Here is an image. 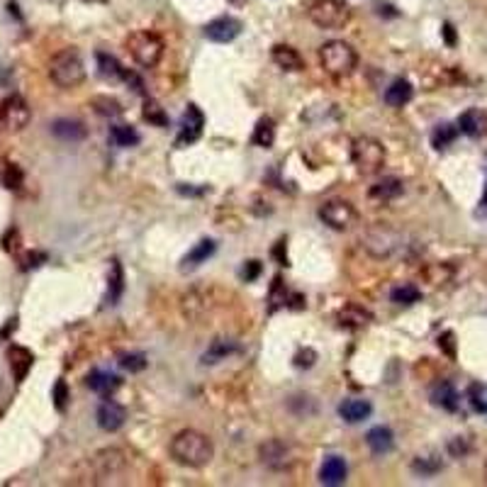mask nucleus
<instances>
[{"label": "nucleus", "mask_w": 487, "mask_h": 487, "mask_svg": "<svg viewBox=\"0 0 487 487\" xmlns=\"http://www.w3.org/2000/svg\"><path fill=\"white\" fill-rule=\"evenodd\" d=\"M215 456L212 439L195 429H183L171 439V458L186 468H205Z\"/></svg>", "instance_id": "nucleus-1"}, {"label": "nucleus", "mask_w": 487, "mask_h": 487, "mask_svg": "<svg viewBox=\"0 0 487 487\" xmlns=\"http://www.w3.org/2000/svg\"><path fill=\"white\" fill-rule=\"evenodd\" d=\"M319 64L329 76L334 78H346L356 71L358 66V54L356 49L351 47L348 42H341V39H331L319 47Z\"/></svg>", "instance_id": "nucleus-2"}, {"label": "nucleus", "mask_w": 487, "mask_h": 487, "mask_svg": "<svg viewBox=\"0 0 487 487\" xmlns=\"http://www.w3.org/2000/svg\"><path fill=\"white\" fill-rule=\"evenodd\" d=\"M49 78L59 88H76L85 81V64L83 56L76 49H61L49 61Z\"/></svg>", "instance_id": "nucleus-3"}, {"label": "nucleus", "mask_w": 487, "mask_h": 487, "mask_svg": "<svg viewBox=\"0 0 487 487\" xmlns=\"http://www.w3.org/2000/svg\"><path fill=\"white\" fill-rule=\"evenodd\" d=\"M127 51L129 56L137 61L141 68H154L161 61L164 56V39L159 37L156 32H149V30H137L127 37Z\"/></svg>", "instance_id": "nucleus-4"}, {"label": "nucleus", "mask_w": 487, "mask_h": 487, "mask_svg": "<svg viewBox=\"0 0 487 487\" xmlns=\"http://www.w3.org/2000/svg\"><path fill=\"white\" fill-rule=\"evenodd\" d=\"M385 146L380 144L373 137H358V139H353V146H351V161L356 166L358 173L363 176H375L382 171V166H385Z\"/></svg>", "instance_id": "nucleus-5"}, {"label": "nucleus", "mask_w": 487, "mask_h": 487, "mask_svg": "<svg viewBox=\"0 0 487 487\" xmlns=\"http://www.w3.org/2000/svg\"><path fill=\"white\" fill-rule=\"evenodd\" d=\"M309 20L319 30H341L351 20V5L346 0H314L309 5Z\"/></svg>", "instance_id": "nucleus-6"}, {"label": "nucleus", "mask_w": 487, "mask_h": 487, "mask_svg": "<svg viewBox=\"0 0 487 487\" xmlns=\"http://www.w3.org/2000/svg\"><path fill=\"white\" fill-rule=\"evenodd\" d=\"M259 458H261L263 466L271 468V471H290L297 461L295 449H292L288 441H283V439L263 441V444L259 446Z\"/></svg>", "instance_id": "nucleus-7"}, {"label": "nucleus", "mask_w": 487, "mask_h": 487, "mask_svg": "<svg viewBox=\"0 0 487 487\" xmlns=\"http://www.w3.org/2000/svg\"><path fill=\"white\" fill-rule=\"evenodd\" d=\"M363 249L370 256H375V259H387V256H392L400 249V234L385 225L370 227L363 234Z\"/></svg>", "instance_id": "nucleus-8"}, {"label": "nucleus", "mask_w": 487, "mask_h": 487, "mask_svg": "<svg viewBox=\"0 0 487 487\" xmlns=\"http://www.w3.org/2000/svg\"><path fill=\"white\" fill-rule=\"evenodd\" d=\"M32 110L22 95H8L0 102V127L8 132H22L30 124Z\"/></svg>", "instance_id": "nucleus-9"}, {"label": "nucleus", "mask_w": 487, "mask_h": 487, "mask_svg": "<svg viewBox=\"0 0 487 487\" xmlns=\"http://www.w3.org/2000/svg\"><path fill=\"white\" fill-rule=\"evenodd\" d=\"M319 217L324 225H329L336 232H346L356 222V210L348 200H329L319 208Z\"/></svg>", "instance_id": "nucleus-10"}, {"label": "nucleus", "mask_w": 487, "mask_h": 487, "mask_svg": "<svg viewBox=\"0 0 487 487\" xmlns=\"http://www.w3.org/2000/svg\"><path fill=\"white\" fill-rule=\"evenodd\" d=\"M242 27H244L242 20H237V17H232V15H222L205 25V37H208L210 42L227 44L242 34Z\"/></svg>", "instance_id": "nucleus-11"}, {"label": "nucleus", "mask_w": 487, "mask_h": 487, "mask_svg": "<svg viewBox=\"0 0 487 487\" xmlns=\"http://www.w3.org/2000/svg\"><path fill=\"white\" fill-rule=\"evenodd\" d=\"M127 466V454L122 449H102L97 451L93 458V468L97 473V478H110L117 475L119 471H124Z\"/></svg>", "instance_id": "nucleus-12"}, {"label": "nucleus", "mask_w": 487, "mask_h": 487, "mask_svg": "<svg viewBox=\"0 0 487 487\" xmlns=\"http://www.w3.org/2000/svg\"><path fill=\"white\" fill-rule=\"evenodd\" d=\"M203 127H205V114H203V110H200L198 105H188V110L183 112V119H181L178 144L186 146V144H193V141H198L200 134H203Z\"/></svg>", "instance_id": "nucleus-13"}, {"label": "nucleus", "mask_w": 487, "mask_h": 487, "mask_svg": "<svg viewBox=\"0 0 487 487\" xmlns=\"http://www.w3.org/2000/svg\"><path fill=\"white\" fill-rule=\"evenodd\" d=\"M95 419H97V427L102 429V432H117V429H122L124 419H127V410H124L122 405H117L114 400H107V402H102L97 407L95 412Z\"/></svg>", "instance_id": "nucleus-14"}, {"label": "nucleus", "mask_w": 487, "mask_h": 487, "mask_svg": "<svg viewBox=\"0 0 487 487\" xmlns=\"http://www.w3.org/2000/svg\"><path fill=\"white\" fill-rule=\"evenodd\" d=\"M458 132H463L471 139H480L487 134V112L480 107H471L458 117Z\"/></svg>", "instance_id": "nucleus-15"}, {"label": "nucleus", "mask_w": 487, "mask_h": 487, "mask_svg": "<svg viewBox=\"0 0 487 487\" xmlns=\"http://www.w3.org/2000/svg\"><path fill=\"white\" fill-rule=\"evenodd\" d=\"M212 307V297L205 288H195L183 297V314L188 319H203Z\"/></svg>", "instance_id": "nucleus-16"}, {"label": "nucleus", "mask_w": 487, "mask_h": 487, "mask_svg": "<svg viewBox=\"0 0 487 487\" xmlns=\"http://www.w3.org/2000/svg\"><path fill=\"white\" fill-rule=\"evenodd\" d=\"M348 478V466L341 456H326L322 468H319V480L324 485H343Z\"/></svg>", "instance_id": "nucleus-17"}, {"label": "nucleus", "mask_w": 487, "mask_h": 487, "mask_svg": "<svg viewBox=\"0 0 487 487\" xmlns=\"http://www.w3.org/2000/svg\"><path fill=\"white\" fill-rule=\"evenodd\" d=\"M215 249H217V244L212 242V239H203V242H198L186 256H183L181 271L188 273V271H195L198 266H203V263L208 261L212 254H215Z\"/></svg>", "instance_id": "nucleus-18"}, {"label": "nucleus", "mask_w": 487, "mask_h": 487, "mask_svg": "<svg viewBox=\"0 0 487 487\" xmlns=\"http://www.w3.org/2000/svg\"><path fill=\"white\" fill-rule=\"evenodd\" d=\"M273 61H276V66H280L283 71H290V73H297L305 68V59L300 56V51L288 47V44H276L271 51Z\"/></svg>", "instance_id": "nucleus-19"}, {"label": "nucleus", "mask_w": 487, "mask_h": 487, "mask_svg": "<svg viewBox=\"0 0 487 487\" xmlns=\"http://www.w3.org/2000/svg\"><path fill=\"white\" fill-rule=\"evenodd\" d=\"M8 360H10V370H13L15 380L22 382L27 378V373H30L34 356H32V351H27L25 346H10L8 348Z\"/></svg>", "instance_id": "nucleus-20"}, {"label": "nucleus", "mask_w": 487, "mask_h": 487, "mask_svg": "<svg viewBox=\"0 0 487 487\" xmlns=\"http://www.w3.org/2000/svg\"><path fill=\"white\" fill-rule=\"evenodd\" d=\"M432 402L437 407H441V410H446V412H456L458 405H461V397H458V390L454 387V382L441 380L439 385H434Z\"/></svg>", "instance_id": "nucleus-21"}, {"label": "nucleus", "mask_w": 487, "mask_h": 487, "mask_svg": "<svg viewBox=\"0 0 487 487\" xmlns=\"http://www.w3.org/2000/svg\"><path fill=\"white\" fill-rule=\"evenodd\" d=\"M370 412H373V405L368 400H343L339 405V417L348 424H358L368 419Z\"/></svg>", "instance_id": "nucleus-22"}, {"label": "nucleus", "mask_w": 487, "mask_h": 487, "mask_svg": "<svg viewBox=\"0 0 487 487\" xmlns=\"http://www.w3.org/2000/svg\"><path fill=\"white\" fill-rule=\"evenodd\" d=\"M51 134L59 137V139H64V141H83L85 137H88V129H85V124L78 122V119H56V122L51 124Z\"/></svg>", "instance_id": "nucleus-23"}, {"label": "nucleus", "mask_w": 487, "mask_h": 487, "mask_svg": "<svg viewBox=\"0 0 487 487\" xmlns=\"http://www.w3.org/2000/svg\"><path fill=\"white\" fill-rule=\"evenodd\" d=\"M85 385H88L93 392L97 395H112L114 390H117L119 385H122V380H119L117 375L112 373H105V370H90L88 378H85Z\"/></svg>", "instance_id": "nucleus-24"}, {"label": "nucleus", "mask_w": 487, "mask_h": 487, "mask_svg": "<svg viewBox=\"0 0 487 487\" xmlns=\"http://www.w3.org/2000/svg\"><path fill=\"white\" fill-rule=\"evenodd\" d=\"M365 444H368V449L373 451L375 456H385L392 451L395 437L387 427H373L368 434H365Z\"/></svg>", "instance_id": "nucleus-25"}, {"label": "nucleus", "mask_w": 487, "mask_h": 487, "mask_svg": "<svg viewBox=\"0 0 487 487\" xmlns=\"http://www.w3.org/2000/svg\"><path fill=\"white\" fill-rule=\"evenodd\" d=\"M239 351V343L237 341H232V339H215L210 343V348L208 351L203 353V363L205 365H215V363H220V360H227L232 353H237Z\"/></svg>", "instance_id": "nucleus-26"}, {"label": "nucleus", "mask_w": 487, "mask_h": 487, "mask_svg": "<svg viewBox=\"0 0 487 487\" xmlns=\"http://www.w3.org/2000/svg\"><path fill=\"white\" fill-rule=\"evenodd\" d=\"M412 97H414V88L405 78H397V81H392L385 88V102L390 107H405Z\"/></svg>", "instance_id": "nucleus-27"}, {"label": "nucleus", "mask_w": 487, "mask_h": 487, "mask_svg": "<svg viewBox=\"0 0 487 487\" xmlns=\"http://www.w3.org/2000/svg\"><path fill=\"white\" fill-rule=\"evenodd\" d=\"M370 312L363 309L360 305H346L339 312V324L346 326V329H363V326L370 324Z\"/></svg>", "instance_id": "nucleus-28"}, {"label": "nucleus", "mask_w": 487, "mask_h": 487, "mask_svg": "<svg viewBox=\"0 0 487 487\" xmlns=\"http://www.w3.org/2000/svg\"><path fill=\"white\" fill-rule=\"evenodd\" d=\"M124 292V271L122 263L114 259L110 263V278H107V305H117Z\"/></svg>", "instance_id": "nucleus-29"}, {"label": "nucleus", "mask_w": 487, "mask_h": 487, "mask_svg": "<svg viewBox=\"0 0 487 487\" xmlns=\"http://www.w3.org/2000/svg\"><path fill=\"white\" fill-rule=\"evenodd\" d=\"M402 191H405L402 181H397V178H385V181L375 183V186L370 188V198H373V200H380V203H387V200L400 198V195H402Z\"/></svg>", "instance_id": "nucleus-30"}, {"label": "nucleus", "mask_w": 487, "mask_h": 487, "mask_svg": "<svg viewBox=\"0 0 487 487\" xmlns=\"http://www.w3.org/2000/svg\"><path fill=\"white\" fill-rule=\"evenodd\" d=\"M273 141H276V122H273L271 117H261L259 122H256V129H254V144L263 146V149H271Z\"/></svg>", "instance_id": "nucleus-31"}, {"label": "nucleus", "mask_w": 487, "mask_h": 487, "mask_svg": "<svg viewBox=\"0 0 487 487\" xmlns=\"http://www.w3.org/2000/svg\"><path fill=\"white\" fill-rule=\"evenodd\" d=\"M90 107H93L97 114H102V117H117V114L124 112L122 102L114 100L110 95H93L90 97Z\"/></svg>", "instance_id": "nucleus-32"}, {"label": "nucleus", "mask_w": 487, "mask_h": 487, "mask_svg": "<svg viewBox=\"0 0 487 487\" xmlns=\"http://www.w3.org/2000/svg\"><path fill=\"white\" fill-rule=\"evenodd\" d=\"M458 134H461V132H458V124L444 122V124H439V127H434V132H432V144H434V149L444 151V149H449L451 144H454Z\"/></svg>", "instance_id": "nucleus-33"}, {"label": "nucleus", "mask_w": 487, "mask_h": 487, "mask_svg": "<svg viewBox=\"0 0 487 487\" xmlns=\"http://www.w3.org/2000/svg\"><path fill=\"white\" fill-rule=\"evenodd\" d=\"M97 68H100V76L107 78V81H117V78L124 76V68L119 66V61L114 59L110 54H102V51H97Z\"/></svg>", "instance_id": "nucleus-34"}, {"label": "nucleus", "mask_w": 487, "mask_h": 487, "mask_svg": "<svg viewBox=\"0 0 487 487\" xmlns=\"http://www.w3.org/2000/svg\"><path fill=\"white\" fill-rule=\"evenodd\" d=\"M390 300H392L395 305H414V302L422 300V290L412 283L397 285V288H392V292H390Z\"/></svg>", "instance_id": "nucleus-35"}, {"label": "nucleus", "mask_w": 487, "mask_h": 487, "mask_svg": "<svg viewBox=\"0 0 487 487\" xmlns=\"http://www.w3.org/2000/svg\"><path fill=\"white\" fill-rule=\"evenodd\" d=\"M110 139L117 146H137L139 144V134H137V129L129 127V124H114V127L110 129Z\"/></svg>", "instance_id": "nucleus-36"}, {"label": "nucleus", "mask_w": 487, "mask_h": 487, "mask_svg": "<svg viewBox=\"0 0 487 487\" xmlns=\"http://www.w3.org/2000/svg\"><path fill=\"white\" fill-rule=\"evenodd\" d=\"M412 468H414V473H419V475H437L441 468H444V461H441L437 454L417 456L414 461H412Z\"/></svg>", "instance_id": "nucleus-37"}, {"label": "nucleus", "mask_w": 487, "mask_h": 487, "mask_svg": "<svg viewBox=\"0 0 487 487\" xmlns=\"http://www.w3.org/2000/svg\"><path fill=\"white\" fill-rule=\"evenodd\" d=\"M141 114H144V119L149 124H156V127H166V124H168V114H166V110L156 100H146Z\"/></svg>", "instance_id": "nucleus-38"}, {"label": "nucleus", "mask_w": 487, "mask_h": 487, "mask_svg": "<svg viewBox=\"0 0 487 487\" xmlns=\"http://www.w3.org/2000/svg\"><path fill=\"white\" fill-rule=\"evenodd\" d=\"M119 365L129 373H141L146 368V356L144 353H119Z\"/></svg>", "instance_id": "nucleus-39"}, {"label": "nucleus", "mask_w": 487, "mask_h": 487, "mask_svg": "<svg viewBox=\"0 0 487 487\" xmlns=\"http://www.w3.org/2000/svg\"><path fill=\"white\" fill-rule=\"evenodd\" d=\"M51 400H54V407H56L59 412H64V410H66L68 400H71V395H68L66 380H56L54 390H51Z\"/></svg>", "instance_id": "nucleus-40"}, {"label": "nucleus", "mask_w": 487, "mask_h": 487, "mask_svg": "<svg viewBox=\"0 0 487 487\" xmlns=\"http://www.w3.org/2000/svg\"><path fill=\"white\" fill-rule=\"evenodd\" d=\"M446 449H449V454L454 456V458H463V456L468 454V451L473 449V446H471V439L456 437V439H451V441H449V446H446Z\"/></svg>", "instance_id": "nucleus-41"}, {"label": "nucleus", "mask_w": 487, "mask_h": 487, "mask_svg": "<svg viewBox=\"0 0 487 487\" xmlns=\"http://www.w3.org/2000/svg\"><path fill=\"white\" fill-rule=\"evenodd\" d=\"M44 261H47V254H42V251H27V254L20 259V266H22V271H32V268L42 266Z\"/></svg>", "instance_id": "nucleus-42"}, {"label": "nucleus", "mask_w": 487, "mask_h": 487, "mask_svg": "<svg viewBox=\"0 0 487 487\" xmlns=\"http://www.w3.org/2000/svg\"><path fill=\"white\" fill-rule=\"evenodd\" d=\"M3 183H5V188H10V191H17V188L22 186V171L10 164L3 173Z\"/></svg>", "instance_id": "nucleus-43"}, {"label": "nucleus", "mask_w": 487, "mask_h": 487, "mask_svg": "<svg viewBox=\"0 0 487 487\" xmlns=\"http://www.w3.org/2000/svg\"><path fill=\"white\" fill-rule=\"evenodd\" d=\"M439 346L444 348V353L449 358H456V334L454 331H444V334L439 336Z\"/></svg>", "instance_id": "nucleus-44"}, {"label": "nucleus", "mask_w": 487, "mask_h": 487, "mask_svg": "<svg viewBox=\"0 0 487 487\" xmlns=\"http://www.w3.org/2000/svg\"><path fill=\"white\" fill-rule=\"evenodd\" d=\"M483 385H473L471 387V405L475 407V412H487V400L483 397Z\"/></svg>", "instance_id": "nucleus-45"}, {"label": "nucleus", "mask_w": 487, "mask_h": 487, "mask_svg": "<svg viewBox=\"0 0 487 487\" xmlns=\"http://www.w3.org/2000/svg\"><path fill=\"white\" fill-rule=\"evenodd\" d=\"M314 360H317V353H314L312 348H305V351H300L295 356V365L297 368H312Z\"/></svg>", "instance_id": "nucleus-46"}, {"label": "nucleus", "mask_w": 487, "mask_h": 487, "mask_svg": "<svg viewBox=\"0 0 487 487\" xmlns=\"http://www.w3.org/2000/svg\"><path fill=\"white\" fill-rule=\"evenodd\" d=\"M3 249L10 251V254H15V251L20 249V234H17V229H10V232L3 237Z\"/></svg>", "instance_id": "nucleus-47"}, {"label": "nucleus", "mask_w": 487, "mask_h": 487, "mask_svg": "<svg viewBox=\"0 0 487 487\" xmlns=\"http://www.w3.org/2000/svg\"><path fill=\"white\" fill-rule=\"evenodd\" d=\"M441 34H444V42L449 44V47H456V44H458L456 27L451 25V22H444V27H441Z\"/></svg>", "instance_id": "nucleus-48"}, {"label": "nucleus", "mask_w": 487, "mask_h": 487, "mask_svg": "<svg viewBox=\"0 0 487 487\" xmlns=\"http://www.w3.org/2000/svg\"><path fill=\"white\" fill-rule=\"evenodd\" d=\"M261 273V263L259 261H249L246 266L242 268V278L244 280H254L256 276Z\"/></svg>", "instance_id": "nucleus-49"}, {"label": "nucleus", "mask_w": 487, "mask_h": 487, "mask_svg": "<svg viewBox=\"0 0 487 487\" xmlns=\"http://www.w3.org/2000/svg\"><path fill=\"white\" fill-rule=\"evenodd\" d=\"M483 205L487 208V183H485V193H483Z\"/></svg>", "instance_id": "nucleus-50"}, {"label": "nucleus", "mask_w": 487, "mask_h": 487, "mask_svg": "<svg viewBox=\"0 0 487 487\" xmlns=\"http://www.w3.org/2000/svg\"><path fill=\"white\" fill-rule=\"evenodd\" d=\"M232 3H237V5H242V3H244V0H232Z\"/></svg>", "instance_id": "nucleus-51"}, {"label": "nucleus", "mask_w": 487, "mask_h": 487, "mask_svg": "<svg viewBox=\"0 0 487 487\" xmlns=\"http://www.w3.org/2000/svg\"><path fill=\"white\" fill-rule=\"evenodd\" d=\"M485 475H487V463H485Z\"/></svg>", "instance_id": "nucleus-52"}]
</instances>
